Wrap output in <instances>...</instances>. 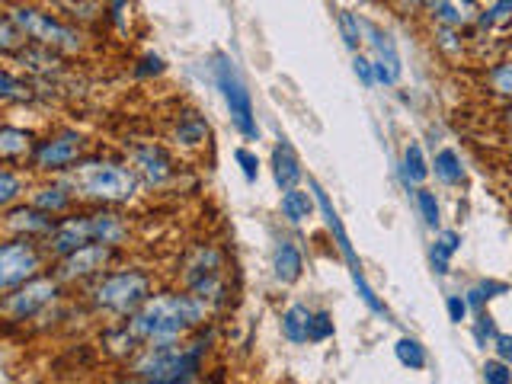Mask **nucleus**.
<instances>
[{
  "mask_svg": "<svg viewBox=\"0 0 512 384\" xmlns=\"http://www.w3.org/2000/svg\"><path fill=\"white\" fill-rule=\"evenodd\" d=\"M90 151H93V141L87 132H80L74 125H55L39 138V148L32 154L29 170L36 176H64Z\"/></svg>",
  "mask_w": 512,
  "mask_h": 384,
  "instance_id": "8",
  "label": "nucleus"
},
{
  "mask_svg": "<svg viewBox=\"0 0 512 384\" xmlns=\"http://www.w3.org/2000/svg\"><path fill=\"white\" fill-rule=\"evenodd\" d=\"M500 125L512 135V106H500Z\"/></svg>",
  "mask_w": 512,
  "mask_h": 384,
  "instance_id": "52",
  "label": "nucleus"
},
{
  "mask_svg": "<svg viewBox=\"0 0 512 384\" xmlns=\"http://www.w3.org/2000/svg\"><path fill=\"white\" fill-rule=\"evenodd\" d=\"M503 55H512V26L506 29V36H503Z\"/></svg>",
  "mask_w": 512,
  "mask_h": 384,
  "instance_id": "53",
  "label": "nucleus"
},
{
  "mask_svg": "<svg viewBox=\"0 0 512 384\" xmlns=\"http://www.w3.org/2000/svg\"><path fill=\"white\" fill-rule=\"evenodd\" d=\"M87 208H90L93 244H106V247H119V250L132 247L135 221L125 208H112V205H87Z\"/></svg>",
  "mask_w": 512,
  "mask_h": 384,
  "instance_id": "14",
  "label": "nucleus"
},
{
  "mask_svg": "<svg viewBox=\"0 0 512 384\" xmlns=\"http://www.w3.org/2000/svg\"><path fill=\"white\" fill-rule=\"evenodd\" d=\"M352 282H356V288H359V298L365 301V308L372 311V314H381V317H388V308L378 301V295H375V288L365 282V276L362 272H352Z\"/></svg>",
  "mask_w": 512,
  "mask_h": 384,
  "instance_id": "43",
  "label": "nucleus"
},
{
  "mask_svg": "<svg viewBox=\"0 0 512 384\" xmlns=\"http://www.w3.org/2000/svg\"><path fill=\"white\" fill-rule=\"evenodd\" d=\"M506 292H509V282L484 279V282H474L464 295H468V301H471V311H484L493 298H500V295H506Z\"/></svg>",
  "mask_w": 512,
  "mask_h": 384,
  "instance_id": "39",
  "label": "nucleus"
},
{
  "mask_svg": "<svg viewBox=\"0 0 512 384\" xmlns=\"http://www.w3.org/2000/svg\"><path fill=\"white\" fill-rule=\"evenodd\" d=\"M394 356L400 365L410 368V372H423V368L429 365V352L420 340H416V336H400V340L394 343Z\"/></svg>",
  "mask_w": 512,
  "mask_h": 384,
  "instance_id": "36",
  "label": "nucleus"
},
{
  "mask_svg": "<svg viewBox=\"0 0 512 384\" xmlns=\"http://www.w3.org/2000/svg\"><path fill=\"white\" fill-rule=\"evenodd\" d=\"M58 218L42 212L39 205L26 202H16L10 208H4V218H0V231L4 237H29V240H45L48 234L55 231Z\"/></svg>",
  "mask_w": 512,
  "mask_h": 384,
  "instance_id": "15",
  "label": "nucleus"
},
{
  "mask_svg": "<svg viewBox=\"0 0 512 384\" xmlns=\"http://www.w3.org/2000/svg\"><path fill=\"white\" fill-rule=\"evenodd\" d=\"M96 349H100L112 365L122 368L141 349V340L135 336V330L128 327V320H103L100 333H96Z\"/></svg>",
  "mask_w": 512,
  "mask_h": 384,
  "instance_id": "20",
  "label": "nucleus"
},
{
  "mask_svg": "<svg viewBox=\"0 0 512 384\" xmlns=\"http://www.w3.org/2000/svg\"><path fill=\"white\" fill-rule=\"evenodd\" d=\"M125 253L128 250H119V247L87 244V247H80L68 256H61V260H55L52 272L68 285V292H84V288H90L100 276H106L112 266L125 263Z\"/></svg>",
  "mask_w": 512,
  "mask_h": 384,
  "instance_id": "11",
  "label": "nucleus"
},
{
  "mask_svg": "<svg viewBox=\"0 0 512 384\" xmlns=\"http://www.w3.org/2000/svg\"><path fill=\"white\" fill-rule=\"evenodd\" d=\"M212 349H215V330L208 324L186 336V340L141 346L122 365V372L128 381H141V384H192L205 375Z\"/></svg>",
  "mask_w": 512,
  "mask_h": 384,
  "instance_id": "2",
  "label": "nucleus"
},
{
  "mask_svg": "<svg viewBox=\"0 0 512 384\" xmlns=\"http://www.w3.org/2000/svg\"><path fill=\"white\" fill-rule=\"evenodd\" d=\"M212 74H215V84L221 90V100L231 112V122L240 135L247 141H260V125H256V109H253V96L247 90V84L240 80L234 61L228 55H215L212 64Z\"/></svg>",
  "mask_w": 512,
  "mask_h": 384,
  "instance_id": "12",
  "label": "nucleus"
},
{
  "mask_svg": "<svg viewBox=\"0 0 512 384\" xmlns=\"http://www.w3.org/2000/svg\"><path fill=\"white\" fill-rule=\"evenodd\" d=\"M400 10L410 13V16H423V7H426V0H397Z\"/></svg>",
  "mask_w": 512,
  "mask_h": 384,
  "instance_id": "50",
  "label": "nucleus"
},
{
  "mask_svg": "<svg viewBox=\"0 0 512 384\" xmlns=\"http://www.w3.org/2000/svg\"><path fill=\"white\" fill-rule=\"evenodd\" d=\"M429 42L436 48V55L448 64H461V61L474 64V32L429 26Z\"/></svg>",
  "mask_w": 512,
  "mask_h": 384,
  "instance_id": "24",
  "label": "nucleus"
},
{
  "mask_svg": "<svg viewBox=\"0 0 512 384\" xmlns=\"http://www.w3.org/2000/svg\"><path fill=\"white\" fill-rule=\"evenodd\" d=\"M413 202H416V212H420V218H423L426 228L439 231V228H442V205H439L436 189H429V186L413 189Z\"/></svg>",
  "mask_w": 512,
  "mask_h": 384,
  "instance_id": "37",
  "label": "nucleus"
},
{
  "mask_svg": "<svg viewBox=\"0 0 512 384\" xmlns=\"http://www.w3.org/2000/svg\"><path fill=\"white\" fill-rule=\"evenodd\" d=\"M269 167H272V180H276V186L282 192L292 189V186H301L304 170H301L298 154L292 151V144L279 141L276 148H272V154H269Z\"/></svg>",
  "mask_w": 512,
  "mask_h": 384,
  "instance_id": "29",
  "label": "nucleus"
},
{
  "mask_svg": "<svg viewBox=\"0 0 512 384\" xmlns=\"http://www.w3.org/2000/svg\"><path fill=\"white\" fill-rule=\"evenodd\" d=\"M39 138L32 128L16 125V122H4L0 125V164H13V167H26L32 164V154L39 148Z\"/></svg>",
  "mask_w": 512,
  "mask_h": 384,
  "instance_id": "21",
  "label": "nucleus"
},
{
  "mask_svg": "<svg viewBox=\"0 0 512 384\" xmlns=\"http://www.w3.org/2000/svg\"><path fill=\"white\" fill-rule=\"evenodd\" d=\"M234 160H237V167H240V173H244V180H247V183H256V180H260V157H256L250 148H237V151H234Z\"/></svg>",
  "mask_w": 512,
  "mask_h": 384,
  "instance_id": "45",
  "label": "nucleus"
},
{
  "mask_svg": "<svg viewBox=\"0 0 512 384\" xmlns=\"http://www.w3.org/2000/svg\"><path fill=\"white\" fill-rule=\"evenodd\" d=\"M122 157L135 167L144 189H170L173 183H180V176H183L180 157H176V151L170 148L167 141L125 138Z\"/></svg>",
  "mask_w": 512,
  "mask_h": 384,
  "instance_id": "9",
  "label": "nucleus"
},
{
  "mask_svg": "<svg viewBox=\"0 0 512 384\" xmlns=\"http://www.w3.org/2000/svg\"><path fill=\"white\" fill-rule=\"evenodd\" d=\"M29 202L39 205L42 212L55 215V218L74 212V208L80 205L64 176H36V183H32V189H29Z\"/></svg>",
  "mask_w": 512,
  "mask_h": 384,
  "instance_id": "19",
  "label": "nucleus"
},
{
  "mask_svg": "<svg viewBox=\"0 0 512 384\" xmlns=\"http://www.w3.org/2000/svg\"><path fill=\"white\" fill-rule=\"evenodd\" d=\"M39 87H42L39 77H32L29 71L16 68L13 61H7L4 74H0V103H4L7 109H13V106H32V103H39V96H42Z\"/></svg>",
  "mask_w": 512,
  "mask_h": 384,
  "instance_id": "22",
  "label": "nucleus"
},
{
  "mask_svg": "<svg viewBox=\"0 0 512 384\" xmlns=\"http://www.w3.org/2000/svg\"><path fill=\"white\" fill-rule=\"evenodd\" d=\"M215 308L189 288H157V292L128 317V327L135 330L141 346L186 340L196 330L215 320Z\"/></svg>",
  "mask_w": 512,
  "mask_h": 384,
  "instance_id": "1",
  "label": "nucleus"
},
{
  "mask_svg": "<svg viewBox=\"0 0 512 384\" xmlns=\"http://www.w3.org/2000/svg\"><path fill=\"white\" fill-rule=\"evenodd\" d=\"M61 301H68V285L55 272H45V276H36L4 292V298H0V317H4L7 333H13L16 327L26 330Z\"/></svg>",
  "mask_w": 512,
  "mask_h": 384,
  "instance_id": "7",
  "label": "nucleus"
},
{
  "mask_svg": "<svg viewBox=\"0 0 512 384\" xmlns=\"http://www.w3.org/2000/svg\"><path fill=\"white\" fill-rule=\"evenodd\" d=\"M336 333L333 314L330 311H314V324H311V343H327Z\"/></svg>",
  "mask_w": 512,
  "mask_h": 384,
  "instance_id": "47",
  "label": "nucleus"
},
{
  "mask_svg": "<svg viewBox=\"0 0 512 384\" xmlns=\"http://www.w3.org/2000/svg\"><path fill=\"white\" fill-rule=\"evenodd\" d=\"M493 356H500L503 362L512 365V333H500L496 336V343H493Z\"/></svg>",
  "mask_w": 512,
  "mask_h": 384,
  "instance_id": "49",
  "label": "nucleus"
},
{
  "mask_svg": "<svg viewBox=\"0 0 512 384\" xmlns=\"http://www.w3.org/2000/svg\"><path fill=\"white\" fill-rule=\"evenodd\" d=\"M32 183H36V173H32V170L13 167V164H0V208L26 202Z\"/></svg>",
  "mask_w": 512,
  "mask_h": 384,
  "instance_id": "28",
  "label": "nucleus"
},
{
  "mask_svg": "<svg viewBox=\"0 0 512 384\" xmlns=\"http://www.w3.org/2000/svg\"><path fill=\"white\" fill-rule=\"evenodd\" d=\"M52 7L87 32L109 23V0H52Z\"/></svg>",
  "mask_w": 512,
  "mask_h": 384,
  "instance_id": "25",
  "label": "nucleus"
},
{
  "mask_svg": "<svg viewBox=\"0 0 512 384\" xmlns=\"http://www.w3.org/2000/svg\"><path fill=\"white\" fill-rule=\"evenodd\" d=\"M125 7L128 0H109V26H116L119 32H125Z\"/></svg>",
  "mask_w": 512,
  "mask_h": 384,
  "instance_id": "48",
  "label": "nucleus"
},
{
  "mask_svg": "<svg viewBox=\"0 0 512 384\" xmlns=\"http://www.w3.org/2000/svg\"><path fill=\"white\" fill-rule=\"evenodd\" d=\"M365 42L372 48V64H375V80L381 87H397L400 74H404V61L397 55V45L384 29L378 26H365Z\"/></svg>",
  "mask_w": 512,
  "mask_h": 384,
  "instance_id": "18",
  "label": "nucleus"
},
{
  "mask_svg": "<svg viewBox=\"0 0 512 384\" xmlns=\"http://www.w3.org/2000/svg\"><path fill=\"white\" fill-rule=\"evenodd\" d=\"M503 183H506L509 196H512V154H506V160H503Z\"/></svg>",
  "mask_w": 512,
  "mask_h": 384,
  "instance_id": "51",
  "label": "nucleus"
},
{
  "mask_svg": "<svg viewBox=\"0 0 512 384\" xmlns=\"http://www.w3.org/2000/svg\"><path fill=\"white\" fill-rule=\"evenodd\" d=\"M157 292V276L148 266L119 263L106 276L96 279L90 288L80 292V304L103 320H128L144 301Z\"/></svg>",
  "mask_w": 512,
  "mask_h": 384,
  "instance_id": "4",
  "label": "nucleus"
},
{
  "mask_svg": "<svg viewBox=\"0 0 512 384\" xmlns=\"http://www.w3.org/2000/svg\"><path fill=\"white\" fill-rule=\"evenodd\" d=\"M509 26H512V0H484V10H480V20L474 29L477 36L503 39Z\"/></svg>",
  "mask_w": 512,
  "mask_h": 384,
  "instance_id": "33",
  "label": "nucleus"
},
{
  "mask_svg": "<svg viewBox=\"0 0 512 384\" xmlns=\"http://www.w3.org/2000/svg\"><path fill=\"white\" fill-rule=\"evenodd\" d=\"M311 324H314V308H308L304 301H292L279 317L282 336L292 346H308L311 343Z\"/></svg>",
  "mask_w": 512,
  "mask_h": 384,
  "instance_id": "27",
  "label": "nucleus"
},
{
  "mask_svg": "<svg viewBox=\"0 0 512 384\" xmlns=\"http://www.w3.org/2000/svg\"><path fill=\"white\" fill-rule=\"evenodd\" d=\"M52 263H55L52 253L45 250L42 240L4 237L0 240V295L29 279L52 272Z\"/></svg>",
  "mask_w": 512,
  "mask_h": 384,
  "instance_id": "10",
  "label": "nucleus"
},
{
  "mask_svg": "<svg viewBox=\"0 0 512 384\" xmlns=\"http://www.w3.org/2000/svg\"><path fill=\"white\" fill-rule=\"evenodd\" d=\"M432 176L445 186V189H461L468 186V167L455 148H439L432 154Z\"/></svg>",
  "mask_w": 512,
  "mask_h": 384,
  "instance_id": "31",
  "label": "nucleus"
},
{
  "mask_svg": "<svg viewBox=\"0 0 512 384\" xmlns=\"http://www.w3.org/2000/svg\"><path fill=\"white\" fill-rule=\"evenodd\" d=\"M352 71L362 80V87H375V64H372V55L368 52H352Z\"/></svg>",
  "mask_w": 512,
  "mask_h": 384,
  "instance_id": "46",
  "label": "nucleus"
},
{
  "mask_svg": "<svg viewBox=\"0 0 512 384\" xmlns=\"http://www.w3.org/2000/svg\"><path fill=\"white\" fill-rule=\"evenodd\" d=\"M445 311H448V320H452V324H468V320H471L468 295H448L445 298Z\"/></svg>",
  "mask_w": 512,
  "mask_h": 384,
  "instance_id": "44",
  "label": "nucleus"
},
{
  "mask_svg": "<svg viewBox=\"0 0 512 384\" xmlns=\"http://www.w3.org/2000/svg\"><path fill=\"white\" fill-rule=\"evenodd\" d=\"M45 250L52 253V260H61V256H68L80 247L93 244V231H90V208L87 205H77L74 212L61 215L55 231L48 234L45 240Z\"/></svg>",
  "mask_w": 512,
  "mask_h": 384,
  "instance_id": "13",
  "label": "nucleus"
},
{
  "mask_svg": "<svg viewBox=\"0 0 512 384\" xmlns=\"http://www.w3.org/2000/svg\"><path fill=\"white\" fill-rule=\"evenodd\" d=\"M477 90L496 106H512V55H500L477 74Z\"/></svg>",
  "mask_w": 512,
  "mask_h": 384,
  "instance_id": "23",
  "label": "nucleus"
},
{
  "mask_svg": "<svg viewBox=\"0 0 512 384\" xmlns=\"http://www.w3.org/2000/svg\"><path fill=\"white\" fill-rule=\"evenodd\" d=\"M80 205L128 208L144 196V183L125 157L90 151L77 167L64 173Z\"/></svg>",
  "mask_w": 512,
  "mask_h": 384,
  "instance_id": "3",
  "label": "nucleus"
},
{
  "mask_svg": "<svg viewBox=\"0 0 512 384\" xmlns=\"http://www.w3.org/2000/svg\"><path fill=\"white\" fill-rule=\"evenodd\" d=\"M461 234L455 228H439L436 237H432V247H429V260H432V269L439 272V276H448L452 272V260L455 253L461 250Z\"/></svg>",
  "mask_w": 512,
  "mask_h": 384,
  "instance_id": "34",
  "label": "nucleus"
},
{
  "mask_svg": "<svg viewBox=\"0 0 512 384\" xmlns=\"http://www.w3.org/2000/svg\"><path fill=\"white\" fill-rule=\"evenodd\" d=\"M279 212L288 224H304V221H311L314 212H317V192L308 186H292V189H285L282 192V202H279Z\"/></svg>",
  "mask_w": 512,
  "mask_h": 384,
  "instance_id": "30",
  "label": "nucleus"
},
{
  "mask_svg": "<svg viewBox=\"0 0 512 384\" xmlns=\"http://www.w3.org/2000/svg\"><path fill=\"white\" fill-rule=\"evenodd\" d=\"M336 26H340V36H343L349 52H362V48H365V23L359 20V16L352 10H340V16H336Z\"/></svg>",
  "mask_w": 512,
  "mask_h": 384,
  "instance_id": "38",
  "label": "nucleus"
},
{
  "mask_svg": "<svg viewBox=\"0 0 512 384\" xmlns=\"http://www.w3.org/2000/svg\"><path fill=\"white\" fill-rule=\"evenodd\" d=\"M29 45H32V39L26 36V32L16 26L7 13L0 16V55H4L7 61H13L16 55H23Z\"/></svg>",
  "mask_w": 512,
  "mask_h": 384,
  "instance_id": "35",
  "label": "nucleus"
},
{
  "mask_svg": "<svg viewBox=\"0 0 512 384\" xmlns=\"http://www.w3.org/2000/svg\"><path fill=\"white\" fill-rule=\"evenodd\" d=\"M471 336L480 349H493L496 336H500V327H496V320L484 311H474V320H471Z\"/></svg>",
  "mask_w": 512,
  "mask_h": 384,
  "instance_id": "40",
  "label": "nucleus"
},
{
  "mask_svg": "<svg viewBox=\"0 0 512 384\" xmlns=\"http://www.w3.org/2000/svg\"><path fill=\"white\" fill-rule=\"evenodd\" d=\"M167 71V64H164V58L160 55H154V52H148V55H141L135 64H132V74L138 77V80H154V77H160Z\"/></svg>",
  "mask_w": 512,
  "mask_h": 384,
  "instance_id": "42",
  "label": "nucleus"
},
{
  "mask_svg": "<svg viewBox=\"0 0 512 384\" xmlns=\"http://www.w3.org/2000/svg\"><path fill=\"white\" fill-rule=\"evenodd\" d=\"M301 276H304V250L295 240L282 237L276 250H272V279L282 288H288V285H298Z\"/></svg>",
  "mask_w": 512,
  "mask_h": 384,
  "instance_id": "26",
  "label": "nucleus"
},
{
  "mask_svg": "<svg viewBox=\"0 0 512 384\" xmlns=\"http://www.w3.org/2000/svg\"><path fill=\"white\" fill-rule=\"evenodd\" d=\"M208 122L199 116L196 109H183V112H176V116L167 122V128H164V138H167V144L176 151V154H186V157H192V154H202L205 148H208Z\"/></svg>",
  "mask_w": 512,
  "mask_h": 384,
  "instance_id": "16",
  "label": "nucleus"
},
{
  "mask_svg": "<svg viewBox=\"0 0 512 384\" xmlns=\"http://www.w3.org/2000/svg\"><path fill=\"white\" fill-rule=\"evenodd\" d=\"M176 276H180V285L196 292L199 298H205L212 308L221 314L231 304V256L215 240H196L189 244L186 253L176 263Z\"/></svg>",
  "mask_w": 512,
  "mask_h": 384,
  "instance_id": "5",
  "label": "nucleus"
},
{
  "mask_svg": "<svg viewBox=\"0 0 512 384\" xmlns=\"http://www.w3.org/2000/svg\"><path fill=\"white\" fill-rule=\"evenodd\" d=\"M480 378L487 384H512V365L503 362L500 356H493L484 362V368H480Z\"/></svg>",
  "mask_w": 512,
  "mask_h": 384,
  "instance_id": "41",
  "label": "nucleus"
},
{
  "mask_svg": "<svg viewBox=\"0 0 512 384\" xmlns=\"http://www.w3.org/2000/svg\"><path fill=\"white\" fill-rule=\"evenodd\" d=\"M429 176H432V160L426 157L423 144L410 141L404 148V157H400V180H404V186L413 192V189L426 186Z\"/></svg>",
  "mask_w": 512,
  "mask_h": 384,
  "instance_id": "32",
  "label": "nucleus"
},
{
  "mask_svg": "<svg viewBox=\"0 0 512 384\" xmlns=\"http://www.w3.org/2000/svg\"><path fill=\"white\" fill-rule=\"evenodd\" d=\"M484 0H426L423 20L426 26H448V29H464L474 32Z\"/></svg>",
  "mask_w": 512,
  "mask_h": 384,
  "instance_id": "17",
  "label": "nucleus"
},
{
  "mask_svg": "<svg viewBox=\"0 0 512 384\" xmlns=\"http://www.w3.org/2000/svg\"><path fill=\"white\" fill-rule=\"evenodd\" d=\"M4 13L36 45H45V48H52V52H61L68 58H80L90 45L87 29H80L58 10H48V7L36 4V0H7Z\"/></svg>",
  "mask_w": 512,
  "mask_h": 384,
  "instance_id": "6",
  "label": "nucleus"
}]
</instances>
